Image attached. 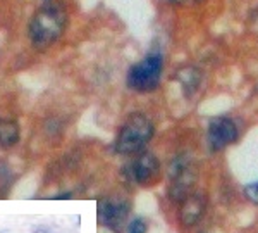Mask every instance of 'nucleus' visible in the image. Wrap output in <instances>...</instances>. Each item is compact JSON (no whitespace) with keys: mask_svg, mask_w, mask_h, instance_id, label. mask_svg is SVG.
Masks as SVG:
<instances>
[{"mask_svg":"<svg viewBox=\"0 0 258 233\" xmlns=\"http://www.w3.org/2000/svg\"><path fill=\"white\" fill-rule=\"evenodd\" d=\"M153 136V123L145 114L129 116L126 123L120 126L115 138V152L129 156V154H138L147 147V144Z\"/></svg>","mask_w":258,"mask_h":233,"instance_id":"f257e3e1","label":"nucleus"},{"mask_svg":"<svg viewBox=\"0 0 258 233\" xmlns=\"http://www.w3.org/2000/svg\"><path fill=\"white\" fill-rule=\"evenodd\" d=\"M66 28V12L60 7L48 6L40 9L31 19L30 36L35 47L45 49L62 35Z\"/></svg>","mask_w":258,"mask_h":233,"instance_id":"f03ea898","label":"nucleus"},{"mask_svg":"<svg viewBox=\"0 0 258 233\" xmlns=\"http://www.w3.org/2000/svg\"><path fill=\"white\" fill-rule=\"evenodd\" d=\"M164 69V61L160 54H148L143 61L135 64L127 73L129 88L136 91H152L159 86Z\"/></svg>","mask_w":258,"mask_h":233,"instance_id":"7ed1b4c3","label":"nucleus"},{"mask_svg":"<svg viewBox=\"0 0 258 233\" xmlns=\"http://www.w3.org/2000/svg\"><path fill=\"white\" fill-rule=\"evenodd\" d=\"M169 197L174 202H182L188 195L197 180V171L191 159L186 154H181L169 166Z\"/></svg>","mask_w":258,"mask_h":233,"instance_id":"20e7f679","label":"nucleus"},{"mask_svg":"<svg viewBox=\"0 0 258 233\" xmlns=\"http://www.w3.org/2000/svg\"><path fill=\"white\" fill-rule=\"evenodd\" d=\"M207 140L212 151H222L238 140V126L229 118H214L209 124Z\"/></svg>","mask_w":258,"mask_h":233,"instance_id":"39448f33","label":"nucleus"},{"mask_svg":"<svg viewBox=\"0 0 258 233\" xmlns=\"http://www.w3.org/2000/svg\"><path fill=\"white\" fill-rule=\"evenodd\" d=\"M129 213V204L126 201H110L102 199L98 201V221L103 226H109L110 230L119 233Z\"/></svg>","mask_w":258,"mask_h":233,"instance_id":"423d86ee","label":"nucleus"},{"mask_svg":"<svg viewBox=\"0 0 258 233\" xmlns=\"http://www.w3.org/2000/svg\"><path fill=\"white\" fill-rule=\"evenodd\" d=\"M131 174L133 180L138 185H153L160 176V162L152 152H143L138 159L133 162Z\"/></svg>","mask_w":258,"mask_h":233,"instance_id":"0eeeda50","label":"nucleus"},{"mask_svg":"<svg viewBox=\"0 0 258 233\" xmlns=\"http://www.w3.org/2000/svg\"><path fill=\"white\" fill-rule=\"evenodd\" d=\"M203 213H205V202H203V199L195 194L188 195V197L182 201L181 213H179L182 226H186V228L195 226V224L202 219Z\"/></svg>","mask_w":258,"mask_h":233,"instance_id":"6e6552de","label":"nucleus"},{"mask_svg":"<svg viewBox=\"0 0 258 233\" xmlns=\"http://www.w3.org/2000/svg\"><path fill=\"white\" fill-rule=\"evenodd\" d=\"M176 78L186 97H191V95L198 90L200 81H202V74H200L198 69L193 68V66H186V68L179 69Z\"/></svg>","mask_w":258,"mask_h":233,"instance_id":"1a4fd4ad","label":"nucleus"},{"mask_svg":"<svg viewBox=\"0 0 258 233\" xmlns=\"http://www.w3.org/2000/svg\"><path fill=\"white\" fill-rule=\"evenodd\" d=\"M19 142V124L14 119H0V145L14 147Z\"/></svg>","mask_w":258,"mask_h":233,"instance_id":"9d476101","label":"nucleus"},{"mask_svg":"<svg viewBox=\"0 0 258 233\" xmlns=\"http://www.w3.org/2000/svg\"><path fill=\"white\" fill-rule=\"evenodd\" d=\"M127 233H147V223L141 218H135L127 226Z\"/></svg>","mask_w":258,"mask_h":233,"instance_id":"9b49d317","label":"nucleus"},{"mask_svg":"<svg viewBox=\"0 0 258 233\" xmlns=\"http://www.w3.org/2000/svg\"><path fill=\"white\" fill-rule=\"evenodd\" d=\"M244 195H246L253 204H256L258 206V181L249 183V185L244 187Z\"/></svg>","mask_w":258,"mask_h":233,"instance_id":"f8f14e48","label":"nucleus"},{"mask_svg":"<svg viewBox=\"0 0 258 233\" xmlns=\"http://www.w3.org/2000/svg\"><path fill=\"white\" fill-rule=\"evenodd\" d=\"M31 233H50V228L48 226H36Z\"/></svg>","mask_w":258,"mask_h":233,"instance_id":"ddd939ff","label":"nucleus"},{"mask_svg":"<svg viewBox=\"0 0 258 233\" xmlns=\"http://www.w3.org/2000/svg\"><path fill=\"white\" fill-rule=\"evenodd\" d=\"M73 197V194H69V192H66V194H59V195H55L53 199H57V201H64V199H71Z\"/></svg>","mask_w":258,"mask_h":233,"instance_id":"4468645a","label":"nucleus"},{"mask_svg":"<svg viewBox=\"0 0 258 233\" xmlns=\"http://www.w3.org/2000/svg\"><path fill=\"white\" fill-rule=\"evenodd\" d=\"M172 4H181V2H184V0H170Z\"/></svg>","mask_w":258,"mask_h":233,"instance_id":"2eb2a0df","label":"nucleus"},{"mask_svg":"<svg viewBox=\"0 0 258 233\" xmlns=\"http://www.w3.org/2000/svg\"><path fill=\"white\" fill-rule=\"evenodd\" d=\"M0 233H7V231H0Z\"/></svg>","mask_w":258,"mask_h":233,"instance_id":"dca6fc26","label":"nucleus"},{"mask_svg":"<svg viewBox=\"0 0 258 233\" xmlns=\"http://www.w3.org/2000/svg\"><path fill=\"white\" fill-rule=\"evenodd\" d=\"M198 2H202V0H198Z\"/></svg>","mask_w":258,"mask_h":233,"instance_id":"f3484780","label":"nucleus"},{"mask_svg":"<svg viewBox=\"0 0 258 233\" xmlns=\"http://www.w3.org/2000/svg\"><path fill=\"white\" fill-rule=\"evenodd\" d=\"M202 233H205V231H202Z\"/></svg>","mask_w":258,"mask_h":233,"instance_id":"a211bd4d","label":"nucleus"}]
</instances>
